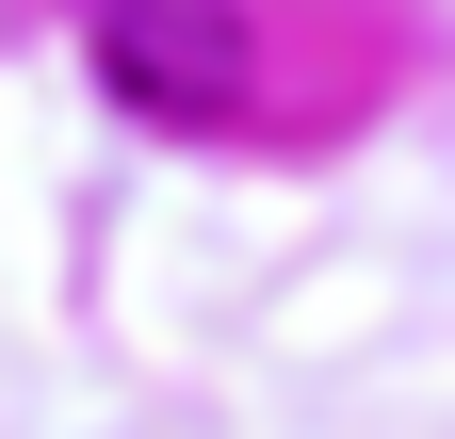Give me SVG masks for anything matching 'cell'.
Wrapping results in <instances>:
<instances>
[{"instance_id": "1", "label": "cell", "mask_w": 455, "mask_h": 439, "mask_svg": "<svg viewBox=\"0 0 455 439\" xmlns=\"http://www.w3.org/2000/svg\"><path fill=\"white\" fill-rule=\"evenodd\" d=\"M98 66L131 115H244V0H98Z\"/></svg>"}]
</instances>
